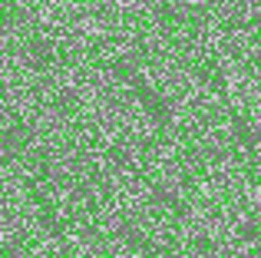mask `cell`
I'll use <instances>...</instances> for the list:
<instances>
[{
  "label": "cell",
  "mask_w": 261,
  "mask_h": 258,
  "mask_svg": "<svg viewBox=\"0 0 261 258\" xmlns=\"http://www.w3.org/2000/svg\"><path fill=\"white\" fill-rule=\"evenodd\" d=\"M152 195H155V202H162V205L178 209V195H175V189H169V186H155V189H152Z\"/></svg>",
  "instance_id": "obj_5"
},
{
  "label": "cell",
  "mask_w": 261,
  "mask_h": 258,
  "mask_svg": "<svg viewBox=\"0 0 261 258\" xmlns=\"http://www.w3.org/2000/svg\"><path fill=\"white\" fill-rule=\"evenodd\" d=\"M119 239L126 242V245H133V248L146 245V239H142V228L136 225V222H122V225H119Z\"/></svg>",
  "instance_id": "obj_2"
},
{
  "label": "cell",
  "mask_w": 261,
  "mask_h": 258,
  "mask_svg": "<svg viewBox=\"0 0 261 258\" xmlns=\"http://www.w3.org/2000/svg\"><path fill=\"white\" fill-rule=\"evenodd\" d=\"M27 146H30V129L27 126H7L0 133V166L17 162Z\"/></svg>",
  "instance_id": "obj_1"
},
{
  "label": "cell",
  "mask_w": 261,
  "mask_h": 258,
  "mask_svg": "<svg viewBox=\"0 0 261 258\" xmlns=\"http://www.w3.org/2000/svg\"><path fill=\"white\" fill-rule=\"evenodd\" d=\"M235 136H238V146H245V149H255L258 136H255V129H251V126H245V123H235Z\"/></svg>",
  "instance_id": "obj_4"
},
{
  "label": "cell",
  "mask_w": 261,
  "mask_h": 258,
  "mask_svg": "<svg viewBox=\"0 0 261 258\" xmlns=\"http://www.w3.org/2000/svg\"><path fill=\"white\" fill-rule=\"evenodd\" d=\"M238 235H242L245 242H258V239H261L258 222H242V225H238Z\"/></svg>",
  "instance_id": "obj_6"
},
{
  "label": "cell",
  "mask_w": 261,
  "mask_h": 258,
  "mask_svg": "<svg viewBox=\"0 0 261 258\" xmlns=\"http://www.w3.org/2000/svg\"><path fill=\"white\" fill-rule=\"evenodd\" d=\"M109 166L113 169H133V152L122 146H113L109 149Z\"/></svg>",
  "instance_id": "obj_3"
}]
</instances>
